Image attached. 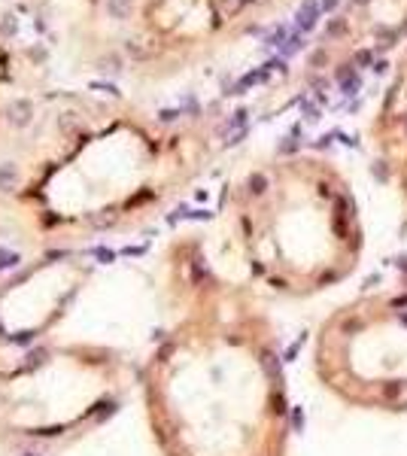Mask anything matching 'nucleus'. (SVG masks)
Returning <instances> with one entry per match:
<instances>
[{"label": "nucleus", "mask_w": 407, "mask_h": 456, "mask_svg": "<svg viewBox=\"0 0 407 456\" xmlns=\"http://www.w3.org/2000/svg\"><path fill=\"white\" fill-rule=\"evenodd\" d=\"M356 4H368V0H356Z\"/></svg>", "instance_id": "27"}, {"label": "nucleus", "mask_w": 407, "mask_h": 456, "mask_svg": "<svg viewBox=\"0 0 407 456\" xmlns=\"http://www.w3.org/2000/svg\"><path fill=\"white\" fill-rule=\"evenodd\" d=\"M18 182V170H15V164H0V192H9V188Z\"/></svg>", "instance_id": "6"}, {"label": "nucleus", "mask_w": 407, "mask_h": 456, "mask_svg": "<svg viewBox=\"0 0 407 456\" xmlns=\"http://www.w3.org/2000/svg\"><path fill=\"white\" fill-rule=\"evenodd\" d=\"M0 334H3V328H0Z\"/></svg>", "instance_id": "28"}, {"label": "nucleus", "mask_w": 407, "mask_h": 456, "mask_svg": "<svg viewBox=\"0 0 407 456\" xmlns=\"http://www.w3.org/2000/svg\"><path fill=\"white\" fill-rule=\"evenodd\" d=\"M103 73H122V61L116 58V55H106V58H100V64H97Z\"/></svg>", "instance_id": "8"}, {"label": "nucleus", "mask_w": 407, "mask_h": 456, "mask_svg": "<svg viewBox=\"0 0 407 456\" xmlns=\"http://www.w3.org/2000/svg\"><path fill=\"white\" fill-rule=\"evenodd\" d=\"M97 256H100L103 262H113V252H109V250H97Z\"/></svg>", "instance_id": "23"}, {"label": "nucleus", "mask_w": 407, "mask_h": 456, "mask_svg": "<svg viewBox=\"0 0 407 456\" xmlns=\"http://www.w3.org/2000/svg\"><path fill=\"white\" fill-rule=\"evenodd\" d=\"M386 67H389L386 61H377V64H374V73H386Z\"/></svg>", "instance_id": "26"}, {"label": "nucleus", "mask_w": 407, "mask_h": 456, "mask_svg": "<svg viewBox=\"0 0 407 456\" xmlns=\"http://www.w3.org/2000/svg\"><path fill=\"white\" fill-rule=\"evenodd\" d=\"M319 374L365 410H407V283L353 298L322 328Z\"/></svg>", "instance_id": "1"}, {"label": "nucleus", "mask_w": 407, "mask_h": 456, "mask_svg": "<svg viewBox=\"0 0 407 456\" xmlns=\"http://www.w3.org/2000/svg\"><path fill=\"white\" fill-rule=\"evenodd\" d=\"M356 64H362V67H365V64H371V52H368V49H362V52L356 55Z\"/></svg>", "instance_id": "21"}, {"label": "nucleus", "mask_w": 407, "mask_h": 456, "mask_svg": "<svg viewBox=\"0 0 407 456\" xmlns=\"http://www.w3.org/2000/svg\"><path fill=\"white\" fill-rule=\"evenodd\" d=\"M6 119H9V125H15V128H24L30 119H33V104L30 100H9V106H6Z\"/></svg>", "instance_id": "2"}, {"label": "nucleus", "mask_w": 407, "mask_h": 456, "mask_svg": "<svg viewBox=\"0 0 407 456\" xmlns=\"http://www.w3.org/2000/svg\"><path fill=\"white\" fill-rule=\"evenodd\" d=\"M243 122H246V110H237L234 116H231V122H228V128H240Z\"/></svg>", "instance_id": "17"}, {"label": "nucleus", "mask_w": 407, "mask_h": 456, "mask_svg": "<svg viewBox=\"0 0 407 456\" xmlns=\"http://www.w3.org/2000/svg\"><path fill=\"white\" fill-rule=\"evenodd\" d=\"M91 88L106 92V94H113V98H119V88H116V86H109V82H91Z\"/></svg>", "instance_id": "14"}, {"label": "nucleus", "mask_w": 407, "mask_h": 456, "mask_svg": "<svg viewBox=\"0 0 407 456\" xmlns=\"http://www.w3.org/2000/svg\"><path fill=\"white\" fill-rule=\"evenodd\" d=\"M21 258H18V252H3L0 250V268H15Z\"/></svg>", "instance_id": "11"}, {"label": "nucleus", "mask_w": 407, "mask_h": 456, "mask_svg": "<svg viewBox=\"0 0 407 456\" xmlns=\"http://www.w3.org/2000/svg\"><path fill=\"white\" fill-rule=\"evenodd\" d=\"M304 116H307V119L313 122V119H319V110H316L313 104H304Z\"/></svg>", "instance_id": "20"}, {"label": "nucleus", "mask_w": 407, "mask_h": 456, "mask_svg": "<svg viewBox=\"0 0 407 456\" xmlns=\"http://www.w3.org/2000/svg\"><path fill=\"white\" fill-rule=\"evenodd\" d=\"M27 55H30L33 61H43V58H46V49H43V46H30V49H27Z\"/></svg>", "instance_id": "18"}, {"label": "nucleus", "mask_w": 407, "mask_h": 456, "mask_svg": "<svg viewBox=\"0 0 407 456\" xmlns=\"http://www.w3.org/2000/svg\"><path fill=\"white\" fill-rule=\"evenodd\" d=\"M341 86H344V94H353V92H359V86H362V80H359V76L353 73V76H350V80H344Z\"/></svg>", "instance_id": "12"}, {"label": "nucleus", "mask_w": 407, "mask_h": 456, "mask_svg": "<svg viewBox=\"0 0 407 456\" xmlns=\"http://www.w3.org/2000/svg\"><path fill=\"white\" fill-rule=\"evenodd\" d=\"M283 40H286V28H277V30L268 36V46H283Z\"/></svg>", "instance_id": "13"}, {"label": "nucleus", "mask_w": 407, "mask_h": 456, "mask_svg": "<svg viewBox=\"0 0 407 456\" xmlns=\"http://www.w3.org/2000/svg\"><path fill=\"white\" fill-rule=\"evenodd\" d=\"M18 30V22H15V16H0V34H6V36H12Z\"/></svg>", "instance_id": "9"}, {"label": "nucleus", "mask_w": 407, "mask_h": 456, "mask_svg": "<svg viewBox=\"0 0 407 456\" xmlns=\"http://www.w3.org/2000/svg\"><path fill=\"white\" fill-rule=\"evenodd\" d=\"M46 356H49L46 350H30V353H27V368H40V365L46 362Z\"/></svg>", "instance_id": "10"}, {"label": "nucleus", "mask_w": 407, "mask_h": 456, "mask_svg": "<svg viewBox=\"0 0 407 456\" xmlns=\"http://www.w3.org/2000/svg\"><path fill=\"white\" fill-rule=\"evenodd\" d=\"M237 4H240V0H222V6H225V10H237Z\"/></svg>", "instance_id": "24"}, {"label": "nucleus", "mask_w": 407, "mask_h": 456, "mask_svg": "<svg viewBox=\"0 0 407 456\" xmlns=\"http://www.w3.org/2000/svg\"><path fill=\"white\" fill-rule=\"evenodd\" d=\"M268 186H271V182H268V176H265V174H252V176L246 180L249 195H255V198H258V195H265V192H268Z\"/></svg>", "instance_id": "7"}, {"label": "nucleus", "mask_w": 407, "mask_h": 456, "mask_svg": "<svg viewBox=\"0 0 407 456\" xmlns=\"http://www.w3.org/2000/svg\"><path fill=\"white\" fill-rule=\"evenodd\" d=\"M33 338H36V332H18V334L12 338V344H30Z\"/></svg>", "instance_id": "16"}, {"label": "nucleus", "mask_w": 407, "mask_h": 456, "mask_svg": "<svg viewBox=\"0 0 407 456\" xmlns=\"http://www.w3.org/2000/svg\"><path fill=\"white\" fill-rule=\"evenodd\" d=\"M319 6H322V10H335V6H338V0H322Z\"/></svg>", "instance_id": "25"}, {"label": "nucleus", "mask_w": 407, "mask_h": 456, "mask_svg": "<svg viewBox=\"0 0 407 456\" xmlns=\"http://www.w3.org/2000/svg\"><path fill=\"white\" fill-rule=\"evenodd\" d=\"M131 10H134L131 0H106V12L113 16L116 22H125V18L131 16Z\"/></svg>", "instance_id": "4"}, {"label": "nucleus", "mask_w": 407, "mask_h": 456, "mask_svg": "<svg viewBox=\"0 0 407 456\" xmlns=\"http://www.w3.org/2000/svg\"><path fill=\"white\" fill-rule=\"evenodd\" d=\"M125 52L131 58H149L152 55V49L146 46V40H140V36H128V40H125Z\"/></svg>", "instance_id": "5"}, {"label": "nucleus", "mask_w": 407, "mask_h": 456, "mask_svg": "<svg viewBox=\"0 0 407 456\" xmlns=\"http://www.w3.org/2000/svg\"><path fill=\"white\" fill-rule=\"evenodd\" d=\"M301 46H304V43H301V36H292V40H286V49H283V52H286V55H292V52H298Z\"/></svg>", "instance_id": "15"}, {"label": "nucleus", "mask_w": 407, "mask_h": 456, "mask_svg": "<svg viewBox=\"0 0 407 456\" xmlns=\"http://www.w3.org/2000/svg\"><path fill=\"white\" fill-rule=\"evenodd\" d=\"M328 34H344V22H335V24H328Z\"/></svg>", "instance_id": "22"}, {"label": "nucleus", "mask_w": 407, "mask_h": 456, "mask_svg": "<svg viewBox=\"0 0 407 456\" xmlns=\"http://www.w3.org/2000/svg\"><path fill=\"white\" fill-rule=\"evenodd\" d=\"M176 116H179V110H161V112H158V119H161V122H173Z\"/></svg>", "instance_id": "19"}, {"label": "nucleus", "mask_w": 407, "mask_h": 456, "mask_svg": "<svg viewBox=\"0 0 407 456\" xmlns=\"http://www.w3.org/2000/svg\"><path fill=\"white\" fill-rule=\"evenodd\" d=\"M319 12H322V6L316 4V0H304L301 10H298V16H295V22H298V28H301V30H313V28H316Z\"/></svg>", "instance_id": "3"}]
</instances>
